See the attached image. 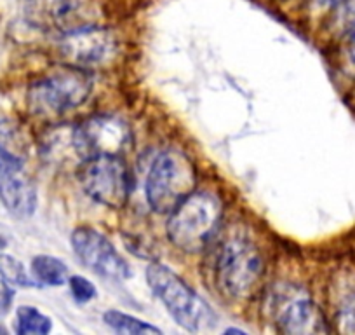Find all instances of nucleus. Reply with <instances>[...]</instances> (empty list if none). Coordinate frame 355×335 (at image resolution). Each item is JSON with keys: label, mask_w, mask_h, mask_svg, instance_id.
I'll list each match as a JSON object with an SVG mask.
<instances>
[{"label": "nucleus", "mask_w": 355, "mask_h": 335, "mask_svg": "<svg viewBox=\"0 0 355 335\" xmlns=\"http://www.w3.org/2000/svg\"><path fill=\"white\" fill-rule=\"evenodd\" d=\"M223 204L211 193H192L169 213L167 238L185 254H199L220 231Z\"/></svg>", "instance_id": "obj_1"}, {"label": "nucleus", "mask_w": 355, "mask_h": 335, "mask_svg": "<svg viewBox=\"0 0 355 335\" xmlns=\"http://www.w3.org/2000/svg\"><path fill=\"white\" fill-rule=\"evenodd\" d=\"M146 283L173 320L185 330H209L216 321L209 304L167 265L150 264L146 268Z\"/></svg>", "instance_id": "obj_2"}, {"label": "nucleus", "mask_w": 355, "mask_h": 335, "mask_svg": "<svg viewBox=\"0 0 355 335\" xmlns=\"http://www.w3.org/2000/svg\"><path fill=\"white\" fill-rule=\"evenodd\" d=\"M197 173L192 159L182 150L167 149L153 159L145 183L146 201L155 213L169 215L196 189Z\"/></svg>", "instance_id": "obj_3"}, {"label": "nucleus", "mask_w": 355, "mask_h": 335, "mask_svg": "<svg viewBox=\"0 0 355 335\" xmlns=\"http://www.w3.org/2000/svg\"><path fill=\"white\" fill-rule=\"evenodd\" d=\"M91 91L93 77L85 68H54L28 88V108L40 117L61 115L85 104Z\"/></svg>", "instance_id": "obj_4"}, {"label": "nucleus", "mask_w": 355, "mask_h": 335, "mask_svg": "<svg viewBox=\"0 0 355 335\" xmlns=\"http://www.w3.org/2000/svg\"><path fill=\"white\" fill-rule=\"evenodd\" d=\"M265 275V261L258 246L245 238H230L216 259V281L225 295L245 299L256 292Z\"/></svg>", "instance_id": "obj_5"}, {"label": "nucleus", "mask_w": 355, "mask_h": 335, "mask_svg": "<svg viewBox=\"0 0 355 335\" xmlns=\"http://www.w3.org/2000/svg\"><path fill=\"white\" fill-rule=\"evenodd\" d=\"M78 183L93 201L119 210L125 204L131 190V175L122 156H96L82 161Z\"/></svg>", "instance_id": "obj_6"}, {"label": "nucleus", "mask_w": 355, "mask_h": 335, "mask_svg": "<svg viewBox=\"0 0 355 335\" xmlns=\"http://www.w3.org/2000/svg\"><path fill=\"white\" fill-rule=\"evenodd\" d=\"M71 145L80 161L96 156H124L132 145V131L121 117L93 115L71 129Z\"/></svg>", "instance_id": "obj_7"}, {"label": "nucleus", "mask_w": 355, "mask_h": 335, "mask_svg": "<svg viewBox=\"0 0 355 335\" xmlns=\"http://www.w3.org/2000/svg\"><path fill=\"white\" fill-rule=\"evenodd\" d=\"M21 11L26 22L42 30L85 28L96 22L94 0H21Z\"/></svg>", "instance_id": "obj_8"}, {"label": "nucleus", "mask_w": 355, "mask_h": 335, "mask_svg": "<svg viewBox=\"0 0 355 335\" xmlns=\"http://www.w3.org/2000/svg\"><path fill=\"white\" fill-rule=\"evenodd\" d=\"M71 248L85 269L101 278L124 281L131 276L129 264L114 245L93 227H77L71 232Z\"/></svg>", "instance_id": "obj_9"}, {"label": "nucleus", "mask_w": 355, "mask_h": 335, "mask_svg": "<svg viewBox=\"0 0 355 335\" xmlns=\"http://www.w3.org/2000/svg\"><path fill=\"white\" fill-rule=\"evenodd\" d=\"M60 53L68 65L94 68L108 63L117 53V39L112 30L91 25L71 30L60 39Z\"/></svg>", "instance_id": "obj_10"}, {"label": "nucleus", "mask_w": 355, "mask_h": 335, "mask_svg": "<svg viewBox=\"0 0 355 335\" xmlns=\"http://www.w3.org/2000/svg\"><path fill=\"white\" fill-rule=\"evenodd\" d=\"M279 330L288 335H310L327 332L326 318L315 302L303 293H282L272 304Z\"/></svg>", "instance_id": "obj_11"}, {"label": "nucleus", "mask_w": 355, "mask_h": 335, "mask_svg": "<svg viewBox=\"0 0 355 335\" xmlns=\"http://www.w3.org/2000/svg\"><path fill=\"white\" fill-rule=\"evenodd\" d=\"M0 201L9 213L26 218L35 213L37 189L32 180L26 179L23 172L0 177Z\"/></svg>", "instance_id": "obj_12"}, {"label": "nucleus", "mask_w": 355, "mask_h": 335, "mask_svg": "<svg viewBox=\"0 0 355 335\" xmlns=\"http://www.w3.org/2000/svg\"><path fill=\"white\" fill-rule=\"evenodd\" d=\"M26 159L25 135L12 121H0V177L23 172Z\"/></svg>", "instance_id": "obj_13"}, {"label": "nucleus", "mask_w": 355, "mask_h": 335, "mask_svg": "<svg viewBox=\"0 0 355 335\" xmlns=\"http://www.w3.org/2000/svg\"><path fill=\"white\" fill-rule=\"evenodd\" d=\"M32 276L37 285L61 286L68 283V268L60 259L39 255L32 261Z\"/></svg>", "instance_id": "obj_14"}, {"label": "nucleus", "mask_w": 355, "mask_h": 335, "mask_svg": "<svg viewBox=\"0 0 355 335\" xmlns=\"http://www.w3.org/2000/svg\"><path fill=\"white\" fill-rule=\"evenodd\" d=\"M103 321L110 328H114L119 334H129V335H146V334H155L160 335L162 330L153 325L146 323V321L139 320V318L131 316L128 313H121V311H105Z\"/></svg>", "instance_id": "obj_15"}, {"label": "nucleus", "mask_w": 355, "mask_h": 335, "mask_svg": "<svg viewBox=\"0 0 355 335\" xmlns=\"http://www.w3.org/2000/svg\"><path fill=\"white\" fill-rule=\"evenodd\" d=\"M53 330L49 316L32 306H21L16 311V332L19 335H46Z\"/></svg>", "instance_id": "obj_16"}, {"label": "nucleus", "mask_w": 355, "mask_h": 335, "mask_svg": "<svg viewBox=\"0 0 355 335\" xmlns=\"http://www.w3.org/2000/svg\"><path fill=\"white\" fill-rule=\"evenodd\" d=\"M0 278L11 286H19V288L39 286L35 279H33V276L26 272L25 265L18 259L8 254H0Z\"/></svg>", "instance_id": "obj_17"}, {"label": "nucleus", "mask_w": 355, "mask_h": 335, "mask_svg": "<svg viewBox=\"0 0 355 335\" xmlns=\"http://www.w3.org/2000/svg\"><path fill=\"white\" fill-rule=\"evenodd\" d=\"M68 288H70L71 297L75 299V302L85 304L89 300L96 299L98 290L94 286L93 281H89L84 276H70L68 278Z\"/></svg>", "instance_id": "obj_18"}, {"label": "nucleus", "mask_w": 355, "mask_h": 335, "mask_svg": "<svg viewBox=\"0 0 355 335\" xmlns=\"http://www.w3.org/2000/svg\"><path fill=\"white\" fill-rule=\"evenodd\" d=\"M341 60L347 74L355 77V22L345 30L343 46H341Z\"/></svg>", "instance_id": "obj_19"}, {"label": "nucleus", "mask_w": 355, "mask_h": 335, "mask_svg": "<svg viewBox=\"0 0 355 335\" xmlns=\"http://www.w3.org/2000/svg\"><path fill=\"white\" fill-rule=\"evenodd\" d=\"M338 325L341 332L355 334V297L348 299L338 313Z\"/></svg>", "instance_id": "obj_20"}, {"label": "nucleus", "mask_w": 355, "mask_h": 335, "mask_svg": "<svg viewBox=\"0 0 355 335\" xmlns=\"http://www.w3.org/2000/svg\"><path fill=\"white\" fill-rule=\"evenodd\" d=\"M12 300H15V290L11 288L9 283H6L4 279L0 278V314L8 313Z\"/></svg>", "instance_id": "obj_21"}, {"label": "nucleus", "mask_w": 355, "mask_h": 335, "mask_svg": "<svg viewBox=\"0 0 355 335\" xmlns=\"http://www.w3.org/2000/svg\"><path fill=\"white\" fill-rule=\"evenodd\" d=\"M225 334H241V335H244L245 332L239 330V328H228V330H225Z\"/></svg>", "instance_id": "obj_22"}, {"label": "nucleus", "mask_w": 355, "mask_h": 335, "mask_svg": "<svg viewBox=\"0 0 355 335\" xmlns=\"http://www.w3.org/2000/svg\"><path fill=\"white\" fill-rule=\"evenodd\" d=\"M326 2H329V4H333V6H338V4H343V2H347V0H326Z\"/></svg>", "instance_id": "obj_23"}, {"label": "nucleus", "mask_w": 355, "mask_h": 335, "mask_svg": "<svg viewBox=\"0 0 355 335\" xmlns=\"http://www.w3.org/2000/svg\"><path fill=\"white\" fill-rule=\"evenodd\" d=\"M0 334H6V328L4 327H0Z\"/></svg>", "instance_id": "obj_24"}]
</instances>
